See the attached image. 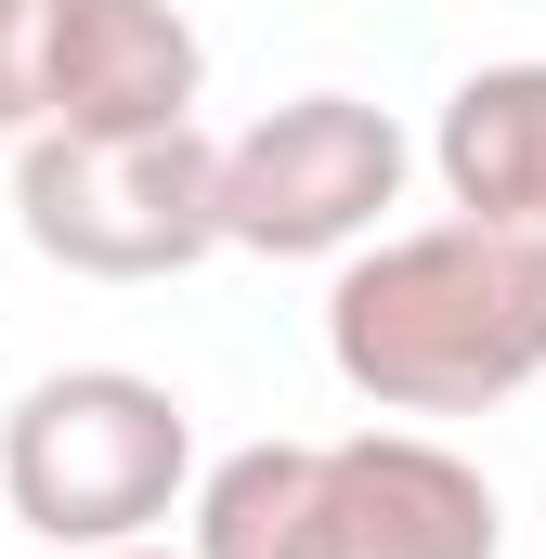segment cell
<instances>
[{"label": "cell", "instance_id": "6da1fadb", "mask_svg": "<svg viewBox=\"0 0 546 559\" xmlns=\"http://www.w3.org/2000/svg\"><path fill=\"white\" fill-rule=\"evenodd\" d=\"M325 365L378 417H482L546 378V235L508 222H416L339 248Z\"/></svg>", "mask_w": 546, "mask_h": 559}, {"label": "cell", "instance_id": "52a82bcc", "mask_svg": "<svg viewBox=\"0 0 546 559\" xmlns=\"http://www.w3.org/2000/svg\"><path fill=\"white\" fill-rule=\"evenodd\" d=\"M429 169H442L455 222L546 235V52H521V66H468V79L442 92Z\"/></svg>", "mask_w": 546, "mask_h": 559}, {"label": "cell", "instance_id": "8992f818", "mask_svg": "<svg viewBox=\"0 0 546 559\" xmlns=\"http://www.w3.org/2000/svg\"><path fill=\"white\" fill-rule=\"evenodd\" d=\"M391 195H404V131L365 92H299V105L248 118L209 169L222 248H248V261H339L378 235Z\"/></svg>", "mask_w": 546, "mask_h": 559}, {"label": "cell", "instance_id": "ba28073f", "mask_svg": "<svg viewBox=\"0 0 546 559\" xmlns=\"http://www.w3.org/2000/svg\"><path fill=\"white\" fill-rule=\"evenodd\" d=\"M92 559H195V547H156V534H143V547H92Z\"/></svg>", "mask_w": 546, "mask_h": 559}, {"label": "cell", "instance_id": "277c9868", "mask_svg": "<svg viewBox=\"0 0 546 559\" xmlns=\"http://www.w3.org/2000/svg\"><path fill=\"white\" fill-rule=\"evenodd\" d=\"M209 169H222V143L195 118H169V131H26L13 143V222L52 274L156 286L222 248Z\"/></svg>", "mask_w": 546, "mask_h": 559}, {"label": "cell", "instance_id": "7a4b0ae2", "mask_svg": "<svg viewBox=\"0 0 546 559\" xmlns=\"http://www.w3.org/2000/svg\"><path fill=\"white\" fill-rule=\"evenodd\" d=\"M195 559H508V508L429 429L248 442L195 481Z\"/></svg>", "mask_w": 546, "mask_h": 559}, {"label": "cell", "instance_id": "3957f363", "mask_svg": "<svg viewBox=\"0 0 546 559\" xmlns=\"http://www.w3.org/2000/svg\"><path fill=\"white\" fill-rule=\"evenodd\" d=\"M195 495V417L169 378L131 365H66L0 417V521L39 547H143Z\"/></svg>", "mask_w": 546, "mask_h": 559}, {"label": "cell", "instance_id": "5b68a950", "mask_svg": "<svg viewBox=\"0 0 546 559\" xmlns=\"http://www.w3.org/2000/svg\"><path fill=\"white\" fill-rule=\"evenodd\" d=\"M209 92L182 0H0V131H169Z\"/></svg>", "mask_w": 546, "mask_h": 559}]
</instances>
